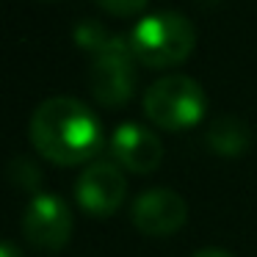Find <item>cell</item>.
I'll return each instance as SVG.
<instances>
[{"label":"cell","mask_w":257,"mask_h":257,"mask_svg":"<svg viewBox=\"0 0 257 257\" xmlns=\"http://www.w3.org/2000/svg\"><path fill=\"white\" fill-rule=\"evenodd\" d=\"M28 133L36 152L58 166L86 163L102 147V127L94 111L75 97L45 100L31 116Z\"/></svg>","instance_id":"1"},{"label":"cell","mask_w":257,"mask_h":257,"mask_svg":"<svg viewBox=\"0 0 257 257\" xmlns=\"http://www.w3.org/2000/svg\"><path fill=\"white\" fill-rule=\"evenodd\" d=\"M127 39L139 64L150 69H166L183 64L194 53L196 28L180 12H155L139 20Z\"/></svg>","instance_id":"2"},{"label":"cell","mask_w":257,"mask_h":257,"mask_svg":"<svg viewBox=\"0 0 257 257\" xmlns=\"http://www.w3.org/2000/svg\"><path fill=\"white\" fill-rule=\"evenodd\" d=\"M207 111L205 89L188 75H166L144 91V113L163 130H185L202 122Z\"/></svg>","instance_id":"3"},{"label":"cell","mask_w":257,"mask_h":257,"mask_svg":"<svg viewBox=\"0 0 257 257\" xmlns=\"http://www.w3.org/2000/svg\"><path fill=\"white\" fill-rule=\"evenodd\" d=\"M91 94L105 108H122L136 91V53L127 36H111L105 47L94 56L89 72Z\"/></svg>","instance_id":"4"},{"label":"cell","mask_w":257,"mask_h":257,"mask_svg":"<svg viewBox=\"0 0 257 257\" xmlns=\"http://www.w3.org/2000/svg\"><path fill=\"white\" fill-rule=\"evenodd\" d=\"M23 235L39 251H61L72 238V210L61 196H36L23 213Z\"/></svg>","instance_id":"5"},{"label":"cell","mask_w":257,"mask_h":257,"mask_svg":"<svg viewBox=\"0 0 257 257\" xmlns=\"http://www.w3.org/2000/svg\"><path fill=\"white\" fill-rule=\"evenodd\" d=\"M124 194H127L124 174L111 161H94L91 166H86L83 174L78 177V185H75L78 205L89 216H111V213H116L119 205L124 202Z\"/></svg>","instance_id":"6"},{"label":"cell","mask_w":257,"mask_h":257,"mask_svg":"<svg viewBox=\"0 0 257 257\" xmlns=\"http://www.w3.org/2000/svg\"><path fill=\"white\" fill-rule=\"evenodd\" d=\"M188 218V205L169 188L147 191L133 205V224L144 235H172Z\"/></svg>","instance_id":"7"},{"label":"cell","mask_w":257,"mask_h":257,"mask_svg":"<svg viewBox=\"0 0 257 257\" xmlns=\"http://www.w3.org/2000/svg\"><path fill=\"white\" fill-rule=\"evenodd\" d=\"M111 152L119 161V166L130 169L136 174H150L161 166L163 161V144L152 130L141 127V124H122L116 127L111 139Z\"/></svg>","instance_id":"8"},{"label":"cell","mask_w":257,"mask_h":257,"mask_svg":"<svg viewBox=\"0 0 257 257\" xmlns=\"http://www.w3.org/2000/svg\"><path fill=\"white\" fill-rule=\"evenodd\" d=\"M249 141H251V130L238 116H218L207 127V144L218 155H229V158L240 155V152H246Z\"/></svg>","instance_id":"9"},{"label":"cell","mask_w":257,"mask_h":257,"mask_svg":"<svg viewBox=\"0 0 257 257\" xmlns=\"http://www.w3.org/2000/svg\"><path fill=\"white\" fill-rule=\"evenodd\" d=\"M72 36H75V42H78V47H83L86 53L97 56V53H100L108 42H111L113 34H108V31L102 28L100 23H94V20H83V23L75 25Z\"/></svg>","instance_id":"10"},{"label":"cell","mask_w":257,"mask_h":257,"mask_svg":"<svg viewBox=\"0 0 257 257\" xmlns=\"http://www.w3.org/2000/svg\"><path fill=\"white\" fill-rule=\"evenodd\" d=\"M94 3L113 17H136L147 9L150 0H94Z\"/></svg>","instance_id":"11"},{"label":"cell","mask_w":257,"mask_h":257,"mask_svg":"<svg viewBox=\"0 0 257 257\" xmlns=\"http://www.w3.org/2000/svg\"><path fill=\"white\" fill-rule=\"evenodd\" d=\"M9 174H12V180L17 185H36V180H39V172H36L25 158H17V161L12 163V169H9Z\"/></svg>","instance_id":"12"},{"label":"cell","mask_w":257,"mask_h":257,"mask_svg":"<svg viewBox=\"0 0 257 257\" xmlns=\"http://www.w3.org/2000/svg\"><path fill=\"white\" fill-rule=\"evenodd\" d=\"M0 257H23V251L9 240H0Z\"/></svg>","instance_id":"13"},{"label":"cell","mask_w":257,"mask_h":257,"mask_svg":"<svg viewBox=\"0 0 257 257\" xmlns=\"http://www.w3.org/2000/svg\"><path fill=\"white\" fill-rule=\"evenodd\" d=\"M194 257H232V254H227L224 249H202V251H196Z\"/></svg>","instance_id":"14"},{"label":"cell","mask_w":257,"mask_h":257,"mask_svg":"<svg viewBox=\"0 0 257 257\" xmlns=\"http://www.w3.org/2000/svg\"><path fill=\"white\" fill-rule=\"evenodd\" d=\"M45 3H47V0H45Z\"/></svg>","instance_id":"15"}]
</instances>
